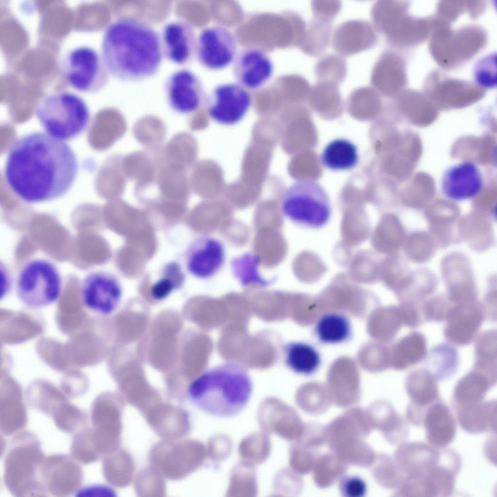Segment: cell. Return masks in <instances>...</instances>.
<instances>
[{"mask_svg": "<svg viewBox=\"0 0 497 497\" xmlns=\"http://www.w3.org/2000/svg\"><path fill=\"white\" fill-rule=\"evenodd\" d=\"M78 169L77 156L68 144L47 133L34 132L18 138L10 146L4 174L19 199L37 203L65 195Z\"/></svg>", "mask_w": 497, "mask_h": 497, "instance_id": "cell-1", "label": "cell"}, {"mask_svg": "<svg viewBox=\"0 0 497 497\" xmlns=\"http://www.w3.org/2000/svg\"><path fill=\"white\" fill-rule=\"evenodd\" d=\"M100 55L109 74L118 80L148 79L156 74L163 60L159 33L139 19H117L104 31Z\"/></svg>", "mask_w": 497, "mask_h": 497, "instance_id": "cell-2", "label": "cell"}, {"mask_svg": "<svg viewBox=\"0 0 497 497\" xmlns=\"http://www.w3.org/2000/svg\"><path fill=\"white\" fill-rule=\"evenodd\" d=\"M252 383L247 369L233 362L205 371L189 384L187 396L204 413L219 418L239 414L251 398Z\"/></svg>", "mask_w": 497, "mask_h": 497, "instance_id": "cell-3", "label": "cell"}, {"mask_svg": "<svg viewBox=\"0 0 497 497\" xmlns=\"http://www.w3.org/2000/svg\"><path fill=\"white\" fill-rule=\"evenodd\" d=\"M35 113L47 133L60 140H69L87 128L90 114L85 101L68 91L49 94L36 104Z\"/></svg>", "mask_w": 497, "mask_h": 497, "instance_id": "cell-4", "label": "cell"}, {"mask_svg": "<svg viewBox=\"0 0 497 497\" xmlns=\"http://www.w3.org/2000/svg\"><path fill=\"white\" fill-rule=\"evenodd\" d=\"M5 460L6 486L17 496L47 493L41 476L45 459L38 440L30 433L15 438Z\"/></svg>", "mask_w": 497, "mask_h": 497, "instance_id": "cell-5", "label": "cell"}, {"mask_svg": "<svg viewBox=\"0 0 497 497\" xmlns=\"http://www.w3.org/2000/svg\"><path fill=\"white\" fill-rule=\"evenodd\" d=\"M281 207L283 215L303 226L319 228L331 216V205L324 187L315 180H297L284 191Z\"/></svg>", "mask_w": 497, "mask_h": 497, "instance_id": "cell-6", "label": "cell"}, {"mask_svg": "<svg viewBox=\"0 0 497 497\" xmlns=\"http://www.w3.org/2000/svg\"><path fill=\"white\" fill-rule=\"evenodd\" d=\"M62 288L61 275L51 261L32 259L20 269L16 282L17 298L27 307L38 309L55 302Z\"/></svg>", "mask_w": 497, "mask_h": 497, "instance_id": "cell-7", "label": "cell"}, {"mask_svg": "<svg viewBox=\"0 0 497 497\" xmlns=\"http://www.w3.org/2000/svg\"><path fill=\"white\" fill-rule=\"evenodd\" d=\"M59 66L64 81L81 92H98L109 81L110 74L101 55L89 46H78L68 50L61 58Z\"/></svg>", "mask_w": 497, "mask_h": 497, "instance_id": "cell-8", "label": "cell"}, {"mask_svg": "<svg viewBox=\"0 0 497 497\" xmlns=\"http://www.w3.org/2000/svg\"><path fill=\"white\" fill-rule=\"evenodd\" d=\"M252 103L249 93L237 83L216 86L207 98L206 110L210 118L226 126L235 125L245 116Z\"/></svg>", "mask_w": 497, "mask_h": 497, "instance_id": "cell-9", "label": "cell"}, {"mask_svg": "<svg viewBox=\"0 0 497 497\" xmlns=\"http://www.w3.org/2000/svg\"><path fill=\"white\" fill-rule=\"evenodd\" d=\"M83 306L101 315L113 314L120 304L122 288L118 278L105 271H92L83 279L80 287Z\"/></svg>", "mask_w": 497, "mask_h": 497, "instance_id": "cell-10", "label": "cell"}, {"mask_svg": "<svg viewBox=\"0 0 497 497\" xmlns=\"http://www.w3.org/2000/svg\"><path fill=\"white\" fill-rule=\"evenodd\" d=\"M237 42L228 28L213 26L202 29L196 41L195 54L207 69L217 70L230 65L237 54Z\"/></svg>", "mask_w": 497, "mask_h": 497, "instance_id": "cell-11", "label": "cell"}, {"mask_svg": "<svg viewBox=\"0 0 497 497\" xmlns=\"http://www.w3.org/2000/svg\"><path fill=\"white\" fill-rule=\"evenodd\" d=\"M225 257V247L220 240L210 235H200L195 238L186 249L185 267L193 277L208 279L220 270Z\"/></svg>", "mask_w": 497, "mask_h": 497, "instance_id": "cell-12", "label": "cell"}, {"mask_svg": "<svg viewBox=\"0 0 497 497\" xmlns=\"http://www.w3.org/2000/svg\"><path fill=\"white\" fill-rule=\"evenodd\" d=\"M164 91L171 108L182 114L196 111L204 95L200 80L193 72L187 69H179L171 74L165 82Z\"/></svg>", "mask_w": 497, "mask_h": 497, "instance_id": "cell-13", "label": "cell"}, {"mask_svg": "<svg viewBox=\"0 0 497 497\" xmlns=\"http://www.w3.org/2000/svg\"><path fill=\"white\" fill-rule=\"evenodd\" d=\"M484 179L473 162L464 161L448 167L441 180V189L447 199L462 201L473 199L481 191Z\"/></svg>", "mask_w": 497, "mask_h": 497, "instance_id": "cell-14", "label": "cell"}, {"mask_svg": "<svg viewBox=\"0 0 497 497\" xmlns=\"http://www.w3.org/2000/svg\"><path fill=\"white\" fill-rule=\"evenodd\" d=\"M274 66L270 57L264 50L247 47L237 53L233 72L238 83L244 88L257 89L271 77Z\"/></svg>", "mask_w": 497, "mask_h": 497, "instance_id": "cell-15", "label": "cell"}, {"mask_svg": "<svg viewBox=\"0 0 497 497\" xmlns=\"http://www.w3.org/2000/svg\"><path fill=\"white\" fill-rule=\"evenodd\" d=\"M83 474L78 464L63 455L45 458L41 469L47 491L57 496H66L77 490L82 482Z\"/></svg>", "mask_w": 497, "mask_h": 497, "instance_id": "cell-16", "label": "cell"}, {"mask_svg": "<svg viewBox=\"0 0 497 497\" xmlns=\"http://www.w3.org/2000/svg\"><path fill=\"white\" fill-rule=\"evenodd\" d=\"M485 318L483 307L476 303L457 304L446 319L444 335L451 344L464 346L471 343Z\"/></svg>", "mask_w": 497, "mask_h": 497, "instance_id": "cell-17", "label": "cell"}, {"mask_svg": "<svg viewBox=\"0 0 497 497\" xmlns=\"http://www.w3.org/2000/svg\"><path fill=\"white\" fill-rule=\"evenodd\" d=\"M163 56L178 65L188 63L195 54L197 37L192 26L182 20L169 22L159 33Z\"/></svg>", "mask_w": 497, "mask_h": 497, "instance_id": "cell-18", "label": "cell"}, {"mask_svg": "<svg viewBox=\"0 0 497 497\" xmlns=\"http://www.w3.org/2000/svg\"><path fill=\"white\" fill-rule=\"evenodd\" d=\"M378 41L377 30L364 20H349L340 24L332 36L333 49L342 56H348L368 50Z\"/></svg>", "mask_w": 497, "mask_h": 497, "instance_id": "cell-19", "label": "cell"}, {"mask_svg": "<svg viewBox=\"0 0 497 497\" xmlns=\"http://www.w3.org/2000/svg\"><path fill=\"white\" fill-rule=\"evenodd\" d=\"M442 449L424 442L404 443L396 453L397 464L405 477L423 475L439 463Z\"/></svg>", "mask_w": 497, "mask_h": 497, "instance_id": "cell-20", "label": "cell"}, {"mask_svg": "<svg viewBox=\"0 0 497 497\" xmlns=\"http://www.w3.org/2000/svg\"><path fill=\"white\" fill-rule=\"evenodd\" d=\"M425 437L430 445L446 447L453 440L456 433V423L450 409L441 400L427 409L423 419Z\"/></svg>", "mask_w": 497, "mask_h": 497, "instance_id": "cell-21", "label": "cell"}, {"mask_svg": "<svg viewBox=\"0 0 497 497\" xmlns=\"http://www.w3.org/2000/svg\"><path fill=\"white\" fill-rule=\"evenodd\" d=\"M461 427L471 434L497 432V401L491 400L455 409Z\"/></svg>", "mask_w": 497, "mask_h": 497, "instance_id": "cell-22", "label": "cell"}, {"mask_svg": "<svg viewBox=\"0 0 497 497\" xmlns=\"http://www.w3.org/2000/svg\"><path fill=\"white\" fill-rule=\"evenodd\" d=\"M405 388L411 402L409 405L426 410L440 400L437 381L426 368L413 370L407 376Z\"/></svg>", "mask_w": 497, "mask_h": 497, "instance_id": "cell-23", "label": "cell"}, {"mask_svg": "<svg viewBox=\"0 0 497 497\" xmlns=\"http://www.w3.org/2000/svg\"><path fill=\"white\" fill-rule=\"evenodd\" d=\"M496 382L497 380L474 368L462 377L454 387L453 403L455 408L483 401Z\"/></svg>", "mask_w": 497, "mask_h": 497, "instance_id": "cell-24", "label": "cell"}, {"mask_svg": "<svg viewBox=\"0 0 497 497\" xmlns=\"http://www.w3.org/2000/svg\"><path fill=\"white\" fill-rule=\"evenodd\" d=\"M284 362L294 372L303 375L314 374L319 368L320 355L311 345L298 341L290 342L283 347Z\"/></svg>", "mask_w": 497, "mask_h": 497, "instance_id": "cell-25", "label": "cell"}, {"mask_svg": "<svg viewBox=\"0 0 497 497\" xmlns=\"http://www.w3.org/2000/svg\"><path fill=\"white\" fill-rule=\"evenodd\" d=\"M320 160L322 165L333 171H345L354 168L359 162L357 146L346 138H336L323 149Z\"/></svg>", "mask_w": 497, "mask_h": 497, "instance_id": "cell-26", "label": "cell"}, {"mask_svg": "<svg viewBox=\"0 0 497 497\" xmlns=\"http://www.w3.org/2000/svg\"><path fill=\"white\" fill-rule=\"evenodd\" d=\"M351 325L348 317L338 312H329L322 315L314 329L317 339L322 343L339 344L347 341L351 336Z\"/></svg>", "mask_w": 497, "mask_h": 497, "instance_id": "cell-27", "label": "cell"}, {"mask_svg": "<svg viewBox=\"0 0 497 497\" xmlns=\"http://www.w3.org/2000/svg\"><path fill=\"white\" fill-rule=\"evenodd\" d=\"M394 351L395 367L399 370L408 368L420 363L427 357L426 338L419 332H412L398 343Z\"/></svg>", "mask_w": 497, "mask_h": 497, "instance_id": "cell-28", "label": "cell"}, {"mask_svg": "<svg viewBox=\"0 0 497 497\" xmlns=\"http://www.w3.org/2000/svg\"><path fill=\"white\" fill-rule=\"evenodd\" d=\"M400 74L396 57L392 53H382L376 61L371 72L370 82L377 91L388 94L398 87Z\"/></svg>", "mask_w": 497, "mask_h": 497, "instance_id": "cell-29", "label": "cell"}, {"mask_svg": "<svg viewBox=\"0 0 497 497\" xmlns=\"http://www.w3.org/2000/svg\"><path fill=\"white\" fill-rule=\"evenodd\" d=\"M475 362L474 368L497 380V332L496 330L485 331L476 337Z\"/></svg>", "mask_w": 497, "mask_h": 497, "instance_id": "cell-30", "label": "cell"}, {"mask_svg": "<svg viewBox=\"0 0 497 497\" xmlns=\"http://www.w3.org/2000/svg\"><path fill=\"white\" fill-rule=\"evenodd\" d=\"M427 368L436 381L450 377L456 371L458 356L450 344L443 343L434 347L427 358Z\"/></svg>", "mask_w": 497, "mask_h": 497, "instance_id": "cell-31", "label": "cell"}, {"mask_svg": "<svg viewBox=\"0 0 497 497\" xmlns=\"http://www.w3.org/2000/svg\"><path fill=\"white\" fill-rule=\"evenodd\" d=\"M185 280L180 264L175 261L168 262L161 268L158 278L151 285V296L156 300H162L181 288Z\"/></svg>", "mask_w": 497, "mask_h": 497, "instance_id": "cell-32", "label": "cell"}, {"mask_svg": "<svg viewBox=\"0 0 497 497\" xmlns=\"http://www.w3.org/2000/svg\"><path fill=\"white\" fill-rule=\"evenodd\" d=\"M331 32V22L316 18L313 19L306 29L303 49L312 56L322 53L329 45Z\"/></svg>", "mask_w": 497, "mask_h": 497, "instance_id": "cell-33", "label": "cell"}, {"mask_svg": "<svg viewBox=\"0 0 497 497\" xmlns=\"http://www.w3.org/2000/svg\"><path fill=\"white\" fill-rule=\"evenodd\" d=\"M347 65L343 56L336 54L324 56L316 63L315 73L318 82L339 85L345 79Z\"/></svg>", "mask_w": 497, "mask_h": 497, "instance_id": "cell-34", "label": "cell"}, {"mask_svg": "<svg viewBox=\"0 0 497 497\" xmlns=\"http://www.w3.org/2000/svg\"><path fill=\"white\" fill-rule=\"evenodd\" d=\"M393 2L380 0L376 2L371 10L373 26L377 30L388 34L395 26L398 9Z\"/></svg>", "mask_w": 497, "mask_h": 497, "instance_id": "cell-35", "label": "cell"}, {"mask_svg": "<svg viewBox=\"0 0 497 497\" xmlns=\"http://www.w3.org/2000/svg\"><path fill=\"white\" fill-rule=\"evenodd\" d=\"M339 490L345 497H363L367 491L365 481L357 475H345L339 484Z\"/></svg>", "mask_w": 497, "mask_h": 497, "instance_id": "cell-36", "label": "cell"}, {"mask_svg": "<svg viewBox=\"0 0 497 497\" xmlns=\"http://www.w3.org/2000/svg\"><path fill=\"white\" fill-rule=\"evenodd\" d=\"M341 5L338 0H314L311 9L315 18L331 22L340 12Z\"/></svg>", "mask_w": 497, "mask_h": 497, "instance_id": "cell-37", "label": "cell"}, {"mask_svg": "<svg viewBox=\"0 0 497 497\" xmlns=\"http://www.w3.org/2000/svg\"><path fill=\"white\" fill-rule=\"evenodd\" d=\"M451 308L445 302L433 301L426 304L420 311L426 321L440 322L446 320Z\"/></svg>", "mask_w": 497, "mask_h": 497, "instance_id": "cell-38", "label": "cell"}, {"mask_svg": "<svg viewBox=\"0 0 497 497\" xmlns=\"http://www.w3.org/2000/svg\"><path fill=\"white\" fill-rule=\"evenodd\" d=\"M403 325L409 328H415L422 323L421 311L412 304H406L399 308Z\"/></svg>", "mask_w": 497, "mask_h": 497, "instance_id": "cell-39", "label": "cell"}, {"mask_svg": "<svg viewBox=\"0 0 497 497\" xmlns=\"http://www.w3.org/2000/svg\"><path fill=\"white\" fill-rule=\"evenodd\" d=\"M493 441L494 440H493V438H491L490 440L486 443L484 450V454L486 456V457L492 462H495L494 458L496 459L493 455L494 454L496 455V454L494 453V450L496 451L495 449L494 450V444H493Z\"/></svg>", "mask_w": 497, "mask_h": 497, "instance_id": "cell-40", "label": "cell"}]
</instances>
